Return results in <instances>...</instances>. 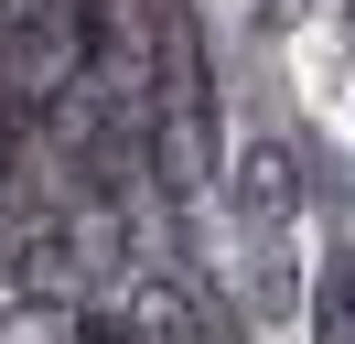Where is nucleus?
I'll return each instance as SVG.
<instances>
[{
  "mask_svg": "<svg viewBox=\"0 0 355 344\" xmlns=\"http://www.w3.org/2000/svg\"><path fill=\"white\" fill-rule=\"evenodd\" d=\"M259 11H269V22H302V11H312V0H259Z\"/></svg>",
  "mask_w": 355,
  "mask_h": 344,
  "instance_id": "5",
  "label": "nucleus"
},
{
  "mask_svg": "<svg viewBox=\"0 0 355 344\" xmlns=\"http://www.w3.org/2000/svg\"><path fill=\"white\" fill-rule=\"evenodd\" d=\"M312 334H323V344H355V258H334V280L312 291Z\"/></svg>",
  "mask_w": 355,
  "mask_h": 344,
  "instance_id": "4",
  "label": "nucleus"
},
{
  "mask_svg": "<svg viewBox=\"0 0 355 344\" xmlns=\"http://www.w3.org/2000/svg\"><path fill=\"white\" fill-rule=\"evenodd\" d=\"M119 322H130V344H216V322H205V301H194L183 269H140Z\"/></svg>",
  "mask_w": 355,
  "mask_h": 344,
  "instance_id": "3",
  "label": "nucleus"
},
{
  "mask_svg": "<svg viewBox=\"0 0 355 344\" xmlns=\"http://www.w3.org/2000/svg\"><path fill=\"white\" fill-rule=\"evenodd\" d=\"M65 76H87V0H0V97L33 119V97Z\"/></svg>",
  "mask_w": 355,
  "mask_h": 344,
  "instance_id": "1",
  "label": "nucleus"
},
{
  "mask_svg": "<svg viewBox=\"0 0 355 344\" xmlns=\"http://www.w3.org/2000/svg\"><path fill=\"white\" fill-rule=\"evenodd\" d=\"M226 194H237V226H259V237L302 226V162H291L280 140H248L237 162H226Z\"/></svg>",
  "mask_w": 355,
  "mask_h": 344,
  "instance_id": "2",
  "label": "nucleus"
}]
</instances>
